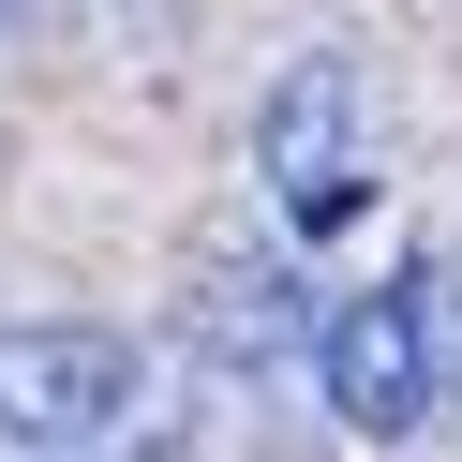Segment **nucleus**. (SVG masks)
I'll return each instance as SVG.
<instances>
[{
  "label": "nucleus",
  "mask_w": 462,
  "mask_h": 462,
  "mask_svg": "<svg viewBox=\"0 0 462 462\" xmlns=\"http://www.w3.org/2000/svg\"><path fill=\"white\" fill-rule=\"evenodd\" d=\"M0 462H60V448H15V432H0Z\"/></svg>",
  "instance_id": "nucleus-6"
},
{
  "label": "nucleus",
  "mask_w": 462,
  "mask_h": 462,
  "mask_svg": "<svg viewBox=\"0 0 462 462\" xmlns=\"http://www.w3.org/2000/svg\"><path fill=\"white\" fill-rule=\"evenodd\" d=\"M120 388H134V328H105V313H15L0 328V432L15 448L90 462V432L120 418Z\"/></svg>",
  "instance_id": "nucleus-3"
},
{
  "label": "nucleus",
  "mask_w": 462,
  "mask_h": 462,
  "mask_svg": "<svg viewBox=\"0 0 462 462\" xmlns=\"http://www.w3.org/2000/svg\"><path fill=\"white\" fill-rule=\"evenodd\" d=\"M402 283H418V343H432V402H462V224H448V239H432V254H418Z\"/></svg>",
  "instance_id": "nucleus-5"
},
{
  "label": "nucleus",
  "mask_w": 462,
  "mask_h": 462,
  "mask_svg": "<svg viewBox=\"0 0 462 462\" xmlns=\"http://www.w3.org/2000/svg\"><path fill=\"white\" fill-rule=\"evenodd\" d=\"M313 283H299V254H239V239H209L194 254V283H180V343L209 373H269V358H299L313 343Z\"/></svg>",
  "instance_id": "nucleus-4"
},
{
  "label": "nucleus",
  "mask_w": 462,
  "mask_h": 462,
  "mask_svg": "<svg viewBox=\"0 0 462 462\" xmlns=\"http://www.w3.org/2000/svg\"><path fill=\"white\" fill-rule=\"evenodd\" d=\"M254 180L283 194L299 239H343L373 209V75L343 45H299V60L254 90Z\"/></svg>",
  "instance_id": "nucleus-1"
},
{
  "label": "nucleus",
  "mask_w": 462,
  "mask_h": 462,
  "mask_svg": "<svg viewBox=\"0 0 462 462\" xmlns=\"http://www.w3.org/2000/svg\"><path fill=\"white\" fill-rule=\"evenodd\" d=\"M313 388H328L343 448H418L432 432V343H418V283H358L313 313Z\"/></svg>",
  "instance_id": "nucleus-2"
}]
</instances>
